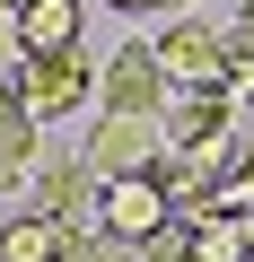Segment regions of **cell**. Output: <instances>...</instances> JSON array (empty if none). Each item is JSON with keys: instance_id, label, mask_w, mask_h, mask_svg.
Here are the masks:
<instances>
[{"instance_id": "21", "label": "cell", "mask_w": 254, "mask_h": 262, "mask_svg": "<svg viewBox=\"0 0 254 262\" xmlns=\"http://www.w3.org/2000/svg\"><path fill=\"white\" fill-rule=\"evenodd\" d=\"M245 253H254V219H245Z\"/></svg>"}, {"instance_id": "19", "label": "cell", "mask_w": 254, "mask_h": 262, "mask_svg": "<svg viewBox=\"0 0 254 262\" xmlns=\"http://www.w3.org/2000/svg\"><path fill=\"white\" fill-rule=\"evenodd\" d=\"M158 9H175V18H193V0H158Z\"/></svg>"}, {"instance_id": "10", "label": "cell", "mask_w": 254, "mask_h": 262, "mask_svg": "<svg viewBox=\"0 0 254 262\" xmlns=\"http://www.w3.org/2000/svg\"><path fill=\"white\" fill-rule=\"evenodd\" d=\"M35 158H44V131L9 105L0 114V184H18V175H35Z\"/></svg>"}, {"instance_id": "12", "label": "cell", "mask_w": 254, "mask_h": 262, "mask_svg": "<svg viewBox=\"0 0 254 262\" xmlns=\"http://www.w3.org/2000/svg\"><path fill=\"white\" fill-rule=\"evenodd\" d=\"M141 262H193V219H167V227L141 245Z\"/></svg>"}, {"instance_id": "11", "label": "cell", "mask_w": 254, "mask_h": 262, "mask_svg": "<svg viewBox=\"0 0 254 262\" xmlns=\"http://www.w3.org/2000/svg\"><path fill=\"white\" fill-rule=\"evenodd\" d=\"M193 262H254L245 253V219H202L193 227Z\"/></svg>"}, {"instance_id": "16", "label": "cell", "mask_w": 254, "mask_h": 262, "mask_svg": "<svg viewBox=\"0 0 254 262\" xmlns=\"http://www.w3.org/2000/svg\"><path fill=\"white\" fill-rule=\"evenodd\" d=\"M18 61H27V44H18V18H0V79H9Z\"/></svg>"}, {"instance_id": "18", "label": "cell", "mask_w": 254, "mask_h": 262, "mask_svg": "<svg viewBox=\"0 0 254 262\" xmlns=\"http://www.w3.org/2000/svg\"><path fill=\"white\" fill-rule=\"evenodd\" d=\"M114 9H132V18H141V9H158V0H114Z\"/></svg>"}, {"instance_id": "5", "label": "cell", "mask_w": 254, "mask_h": 262, "mask_svg": "<svg viewBox=\"0 0 254 262\" xmlns=\"http://www.w3.org/2000/svg\"><path fill=\"white\" fill-rule=\"evenodd\" d=\"M96 96H105V114H149V122H167V105H175V88H167V70H158L149 44H123L96 70Z\"/></svg>"}, {"instance_id": "4", "label": "cell", "mask_w": 254, "mask_h": 262, "mask_svg": "<svg viewBox=\"0 0 254 262\" xmlns=\"http://www.w3.org/2000/svg\"><path fill=\"white\" fill-rule=\"evenodd\" d=\"M167 219H175V201H167V184H158V175H123V184H96V227H105L114 245H132V253H141V245H149Z\"/></svg>"}, {"instance_id": "2", "label": "cell", "mask_w": 254, "mask_h": 262, "mask_svg": "<svg viewBox=\"0 0 254 262\" xmlns=\"http://www.w3.org/2000/svg\"><path fill=\"white\" fill-rule=\"evenodd\" d=\"M96 96V70H88V53H44V61H18L9 70V105L44 131V122H62V114H79Z\"/></svg>"}, {"instance_id": "7", "label": "cell", "mask_w": 254, "mask_h": 262, "mask_svg": "<svg viewBox=\"0 0 254 262\" xmlns=\"http://www.w3.org/2000/svg\"><path fill=\"white\" fill-rule=\"evenodd\" d=\"M228 131H237V105L228 96H175L167 105V158L210 149V140H228Z\"/></svg>"}, {"instance_id": "8", "label": "cell", "mask_w": 254, "mask_h": 262, "mask_svg": "<svg viewBox=\"0 0 254 262\" xmlns=\"http://www.w3.org/2000/svg\"><path fill=\"white\" fill-rule=\"evenodd\" d=\"M70 245H79V227H62L44 210H18L0 227V262H70Z\"/></svg>"}, {"instance_id": "20", "label": "cell", "mask_w": 254, "mask_h": 262, "mask_svg": "<svg viewBox=\"0 0 254 262\" xmlns=\"http://www.w3.org/2000/svg\"><path fill=\"white\" fill-rule=\"evenodd\" d=\"M0 114H9V79H0Z\"/></svg>"}, {"instance_id": "14", "label": "cell", "mask_w": 254, "mask_h": 262, "mask_svg": "<svg viewBox=\"0 0 254 262\" xmlns=\"http://www.w3.org/2000/svg\"><path fill=\"white\" fill-rule=\"evenodd\" d=\"M228 61H254V0L228 18Z\"/></svg>"}, {"instance_id": "15", "label": "cell", "mask_w": 254, "mask_h": 262, "mask_svg": "<svg viewBox=\"0 0 254 262\" xmlns=\"http://www.w3.org/2000/svg\"><path fill=\"white\" fill-rule=\"evenodd\" d=\"M228 105H237V114H254V61H237V70H228Z\"/></svg>"}, {"instance_id": "1", "label": "cell", "mask_w": 254, "mask_h": 262, "mask_svg": "<svg viewBox=\"0 0 254 262\" xmlns=\"http://www.w3.org/2000/svg\"><path fill=\"white\" fill-rule=\"evenodd\" d=\"M158 53V70H167V88L175 96H228V35L219 27H202V18H167V35L149 44Z\"/></svg>"}, {"instance_id": "9", "label": "cell", "mask_w": 254, "mask_h": 262, "mask_svg": "<svg viewBox=\"0 0 254 262\" xmlns=\"http://www.w3.org/2000/svg\"><path fill=\"white\" fill-rule=\"evenodd\" d=\"M18 44H27V61H44V53H79V0H35V9L18 18Z\"/></svg>"}, {"instance_id": "6", "label": "cell", "mask_w": 254, "mask_h": 262, "mask_svg": "<svg viewBox=\"0 0 254 262\" xmlns=\"http://www.w3.org/2000/svg\"><path fill=\"white\" fill-rule=\"evenodd\" d=\"M35 210L62 219V227H96V175L70 158V166H35Z\"/></svg>"}, {"instance_id": "3", "label": "cell", "mask_w": 254, "mask_h": 262, "mask_svg": "<svg viewBox=\"0 0 254 262\" xmlns=\"http://www.w3.org/2000/svg\"><path fill=\"white\" fill-rule=\"evenodd\" d=\"M158 158H167V122H149V114H105V122L88 131V149H79V166H88L96 184L149 175Z\"/></svg>"}, {"instance_id": "13", "label": "cell", "mask_w": 254, "mask_h": 262, "mask_svg": "<svg viewBox=\"0 0 254 262\" xmlns=\"http://www.w3.org/2000/svg\"><path fill=\"white\" fill-rule=\"evenodd\" d=\"M70 262H141L132 245H114L105 227H79V245H70Z\"/></svg>"}, {"instance_id": "17", "label": "cell", "mask_w": 254, "mask_h": 262, "mask_svg": "<svg viewBox=\"0 0 254 262\" xmlns=\"http://www.w3.org/2000/svg\"><path fill=\"white\" fill-rule=\"evenodd\" d=\"M27 9H35V0H0V18H27Z\"/></svg>"}]
</instances>
